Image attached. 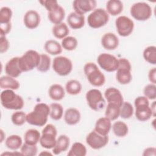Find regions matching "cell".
<instances>
[{"mask_svg": "<svg viewBox=\"0 0 156 156\" xmlns=\"http://www.w3.org/2000/svg\"><path fill=\"white\" fill-rule=\"evenodd\" d=\"M44 47L45 51L51 55H58L62 52V45L58 41L54 40L46 41Z\"/></svg>", "mask_w": 156, "mask_h": 156, "instance_id": "cell-29", "label": "cell"}, {"mask_svg": "<svg viewBox=\"0 0 156 156\" xmlns=\"http://www.w3.org/2000/svg\"><path fill=\"white\" fill-rule=\"evenodd\" d=\"M5 144L7 148L11 150H17L22 146V139L18 135H12L7 138Z\"/></svg>", "mask_w": 156, "mask_h": 156, "instance_id": "cell-32", "label": "cell"}, {"mask_svg": "<svg viewBox=\"0 0 156 156\" xmlns=\"http://www.w3.org/2000/svg\"><path fill=\"white\" fill-rule=\"evenodd\" d=\"M144 96L149 99L154 100L156 98V86L155 84L151 83L147 85L143 90Z\"/></svg>", "mask_w": 156, "mask_h": 156, "instance_id": "cell-44", "label": "cell"}, {"mask_svg": "<svg viewBox=\"0 0 156 156\" xmlns=\"http://www.w3.org/2000/svg\"><path fill=\"white\" fill-rule=\"evenodd\" d=\"M3 134H4V132H3V130H2V129H1V142H2V140H3V138H4V135H3Z\"/></svg>", "mask_w": 156, "mask_h": 156, "instance_id": "cell-51", "label": "cell"}, {"mask_svg": "<svg viewBox=\"0 0 156 156\" xmlns=\"http://www.w3.org/2000/svg\"><path fill=\"white\" fill-rule=\"evenodd\" d=\"M135 107V116L140 121H146L153 115L149 107V102L145 96H138L134 101Z\"/></svg>", "mask_w": 156, "mask_h": 156, "instance_id": "cell-5", "label": "cell"}, {"mask_svg": "<svg viewBox=\"0 0 156 156\" xmlns=\"http://www.w3.org/2000/svg\"><path fill=\"white\" fill-rule=\"evenodd\" d=\"M112 129L114 134L118 137L125 136L128 133L129 131L127 125L121 121L114 122L112 126Z\"/></svg>", "mask_w": 156, "mask_h": 156, "instance_id": "cell-33", "label": "cell"}, {"mask_svg": "<svg viewBox=\"0 0 156 156\" xmlns=\"http://www.w3.org/2000/svg\"><path fill=\"white\" fill-rule=\"evenodd\" d=\"M12 122L16 126H22L26 121V114L22 111L14 112L11 116Z\"/></svg>", "mask_w": 156, "mask_h": 156, "instance_id": "cell-41", "label": "cell"}, {"mask_svg": "<svg viewBox=\"0 0 156 156\" xmlns=\"http://www.w3.org/2000/svg\"><path fill=\"white\" fill-rule=\"evenodd\" d=\"M155 75H156V68H153L151 69L149 71L148 77H149V81L153 84H155V83H156Z\"/></svg>", "mask_w": 156, "mask_h": 156, "instance_id": "cell-48", "label": "cell"}, {"mask_svg": "<svg viewBox=\"0 0 156 156\" xmlns=\"http://www.w3.org/2000/svg\"><path fill=\"white\" fill-rule=\"evenodd\" d=\"M109 20L107 12L101 8L94 9L88 16V24L91 28L98 29L105 26Z\"/></svg>", "mask_w": 156, "mask_h": 156, "instance_id": "cell-7", "label": "cell"}, {"mask_svg": "<svg viewBox=\"0 0 156 156\" xmlns=\"http://www.w3.org/2000/svg\"><path fill=\"white\" fill-rule=\"evenodd\" d=\"M40 16L38 13L34 10H28L24 16V24L29 29H34L38 26Z\"/></svg>", "mask_w": 156, "mask_h": 156, "instance_id": "cell-16", "label": "cell"}, {"mask_svg": "<svg viewBox=\"0 0 156 156\" xmlns=\"http://www.w3.org/2000/svg\"><path fill=\"white\" fill-rule=\"evenodd\" d=\"M40 155H52V154L51 153H50V152H47L46 151H44L41 152V153L40 154Z\"/></svg>", "mask_w": 156, "mask_h": 156, "instance_id": "cell-50", "label": "cell"}, {"mask_svg": "<svg viewBox=\"0 0 156 156\" xmlns=\"http://www.w3.org/2000/svg\"><path fill=\"white\" fill-rule=\"evenodd\" d=\"M12 11L8 7H3L0 10V24L10 23Z\"/></svg>", "mask_w": 156, "mask_h": 156, "instance_id": "cell-42", "label": "cell"}, {"mask_svg": "<svg viewBox=\"0 0 156 156\" xmlns=\"http://www.w3.org/2000/svg\"><path fill=\"white\" fill-rule=\"evenodd\" d=\"M40 61V54L34 50L27 51L19 57V66L22 72H27L37 68Z\"/></svg>", "mask_w": 156, "mask_h": 156, "instance_id": "cell-4", "label": "cell"}, {"mask_svg": "<svg viewBox=\"0 0 156 156\" xmlns=\"http://www.w3.org/2000/svg\"><path fill=\"white\" fill-rule=\"evenodd\" d=\"M52 34L55 37L58 39H63L65 38L69 32L67 25L65 23H61L55 24L52 29Z\"/></svg>", "mask_w": 156, "mask_h": 156, "instance_id": "cell-30", "label": "cell"}, {"mask_svg": "<svg viewBox=\"0 0 156 156\" xmlns=\"http://www.w3.org/2000/svg\"><path fill=\"white\" fill-rule=\"evenodd\" d=\"M101 44L105 49L114 50L118 46L119 39L113 33H105L101 38Z\"/></svg>", "mask_w": 156, "mask_h": 156, "instance_id": "cell-19", "label": "cell"}, {"mask_svg": "<svg viewBox=\"0 0 156 156\" xmlns=\"http://www.w3.org/2000/svg\"><path fill=\"white\" fill-rule=\"evenodd\" d=\"M66 92L71 95H76L80 93L82 90V85L77 80H70L65 85Z\"/></svg>", "mask_w": 156, "mask_h": 156, "instance_id": "cell-34", "label": "cell"}, {"mask_svg": "<svg viewBox=\"0 0 156 156\" xmlns=\"http://www.w3.org/2000/svg\"><path fill=\"white\" fill-rule=\"evenodd\" d=\"M83 71L91 85L94 87H101L104 84L105 76L94 63H87L84 65Z\"/></svg>", "mask_w": 156, "mask_h": 156, "instance_id": "cell-3", "label": "cell"}, {"mask_svg": "<svg viewBox=\"0 0 156 156\" xmlns=\"http://www.w3.org/2000/svg\"><path fill=\"white\" fill-rule=\"evenodd\" d=\"M67 23L70 27L73 29H80L85 24V16L75 12H71L67 17Z\"/></svg>", "mask_w": 156, "mask_h": 156, "instance_id": "cell-22", "label": "cell"}, {"mask_svg": "<svg viewBox=\"0 0 156 156\" xmlns=\"http://www.w3.org/2000/svg\"><path fill=\"white\" fill-rule=\"evenodd\" d=\"M53 70L61 76L68 75L73 69V63L69 58L65 56H58L54 58Z\"/></svg>", "mask_w": 156, "mask_h": 156, "instance_id": "cell-11", "label": "cell"}, {"mask_svg": "<svg viewBox=\"0 0 156 156\" xmlns=\"http://www.w3.org/2000/svg\"><path fill=\"white\" fill-rule=\"evenodd\" d=\"M120 113V106L115 103H108L105 109V117L108 118L110 121L116 119Z\"/></svg>", "mask_w": 156, "mask_h": 156, "instance_id": "cell-31", "label": "cell"}, {"mask_svg": "<svg viewBox=\"0 0 156 156\" xmlns=\"http://www.w3.org/2000/svg\"><path fill=\"white\" fill-rule=\"evenodd\" d=\"M38 148L36 145H29L24 143L20 149V152L23 155L35 156L37 155Z\"/></svg>", "mask_w": 156, "mask_h": 156, "instance_id": "cell-43", "label": "cell"}, {"mask_svg": "<svg viewBox=\"0 0 156 156\" xmlns=\"http://www.w3.org/2000/svg\"><path fill=\"white\" fill-rule=\"evenodd\" d=\"M2 105L9 110H20L24 106V101L21 96L16 94L13 90L6 89L0 95Z\"/></svg>", "mask_w": 156, "mask_h": 156, "instance_id": "cell-2", "label": "cell"}, {"mask_svg": "<svg viewBox=\"0 0 156 156\" xmlns=\"http://www.w3.org/2000/svg\"><path fill=\"white\" fill-rule=\"evenodd\" d=\"M0 87L2 89L15 90L19 88L20 83L12 77L9 76H3L0 78Z\"/></svg>", "mask_w": 156, "mask_h": 156, "instance_id": "cell-25", "label": "cell"}, {"mask_svg": "<svg viewBox=\"0 0 156 156\" xmlns=\"http://www.w3.org/2000/svg\"><path fill=\"white\" fill-rule=\"evenodd\" d=\"M87 154V149L85 146L81 143H74L69 149L68 156H85Z\"/></svg>", "mask_w": 156, "mask_h": 156, "instance_id": "cell-35", "label": "cell"}, {"mask_svg": "<svg viewBox=\"0 0 156 156\" xmlns=\"http://www.w3.org/2000/svg\"><path fill=\"white\" fill-rule=\"evenodd\" d=\"M133 108L129 102H124L120 107L119 116L123 119H129L133 115Z\"/></svg>", "mask_w": 156, "mask_h": 156, "instance_id": "cell-39", "label": "cell"}, {"mask_svg": "<svg viewBox=\"0 0 156 156\" xmlns=\"http://www.w3.org/2000/svg\"><path fill=\"white\" fill-rule=\"evenodd\" d=\"M130 12L135 20L138 21H146L151 16L152 9L147 3L139 2L132 5Z\"/></svg>", "mask_w": 156, "mask_h": 156, "instance_id": "cell-10", "label": "cell"}, {"mask_svg": "<svg viewBox=\"0 0 156 156\" xmlns=\"http://www.w3.org/2000/svg\"><path fill=\"white\" fill-rule=\"evenodd\" d=\"M48 16L49 20L54 24L61 23L65 16L64 9L59 4L55 6L51 10L48 11Z\"/></svg>", "mask_w": 156, "mask_h": 156, "instance_id": "cell-20", "label": "cell"}, {"mask_svg": "<svg viewBox=\"0 0 156 156\" xmlns=\"http://www.w3.org/2000/svg\"><path fill=\"white\" fill-rule=\"evenodd\" d=\"M12 24L11 23L7 24H0V34L1 36H5L11 30Z\"/></svg>", "mask_w": 156, "mask_h": 156, "instance_id": "cell-47", "label": "cell"}, {"mask_svg": "<svg viewBox=\"0 0 156 156\" xmlns=\"http://www.w3.org/2000/svg\"><path fill=\"white\" fill-rule=\"evenodd\" d=\"M111 128V121L107 117H102L96 121L94 130L102 135H108Z\"/></svg>", "mask_w": 156, "mask_h": 156, "instance_id": "cell-21", "label": "cell"}, {"mask_svg": "<svg viewBox=\"0 0 156 156\" xmlns=\"http://www.w3.org/2000/svg\"><path fill=\"white\" fill-rule=\"evenodd\" d=\"M144 60L152 65L156 64V47L150 46L146 48L143 51Z\"/></svg>", "mask_w": 156, "mask_h": 156, "instance_id": "cell-37", "label": "cell"}, {"mask_svg": "<svg viewBox=\"0 0 156 156\" xmlns=\"http://www.w3.org/2000/svg\"><path fill=\"white\" fill-rule=\"evenodd\" d=\"M50 117L55 121L62 118L63 113V108L61 104L58 103H52L49 105Z\"/></svg>", "mask_w": 156, "mask_h": 156, "instance_id": "cell-36", "label": "cell"}, {"mask_svg": "<svg viewBox=\"0 0 156 156\" xmlns=\"http://www.w3.org/2000/svg\"><path fill=\"white\" fill-rule=\"evenodd\" d=\"M39 2L44 6L48 11H49L55 6L58 4L56 0H43L40 1Z\"/></svg>", "mask_w": 156, "mask_h": 156, "instance_id": "cell-45", "label": "cell"}, {"mask_svg": "<svg viewBox=\"0 0 156 156\" xmlns=\"http://www.w3.org/2000/svg\"><path fill=\"white\" fill-rule=\"evenodd\" d=\"M64 119L67 124L70 126L75 125L80 120V113L75 108H68L65 113Z\"/></svg>", "mask_w": 156, "mask_h": 156, "instance_id": "cell-24", "label": "cell"}, {"mask_svg": "<svg viewBox=\"0 0 156 156\" xmlns=\"http://www.w3.org/2000/svg\"><path fill=\"white\" fill-rule=\"evenodd\" d=\"M40 133L37 129H29L24 134L25 143L29 145H36L40 141Z\"/></svg>", "mask_w": 156, "mask_h": 156, "instance_id": "cell-28", "label": "cell"}, {"mask_svg": "<svg viewBox=\"0 0 156 156\" xmlns=\"http://www.w3.org/2000/svg\"><path fill=\"white\" fill-rule=\"evenodd\" d=\"M156 155V149L153 147H150L145 149L144 150L143 155V156H155Z\"/></svg>", "mask_w": 156, "mask_h": 156, "instance_id": "cell-49", "label": "cell"}, {"mask_svg": "<svg viewBox=\"0 0 156 156\" xmlns=\"http://www.w3.org/2000/svg\"><path fill=\"white\" fill-rule=\"evenodd\" d=\"M70 143L69 138L66 135H61L56 140L55 146L52 148V152L55 155H58L60 153L66 151Z\"/></svg>", "mask_w": 156, "mask_h": 156, "instance_id": "cell-23", "label": "cell"}, {"mask_svg": "<svg viewBox=\"0 0 156 156\" xmlns=\"http://www.w3.org/2000/svg\"><path fill=\"white\" fill-rule=\"evenodd\" d=\"M107 13L112 16L120 14L123 10V4L119 0H110L106 4Z\"/></svg>", "mask_w": 156, "mask_h": 156, "instance_id": "cell-26", "label": "cell"}, {"mask_svg": "<svg viewBox=\"0 0 156 156\" xmlns=\"http://www.w3.org/2000/svg\"><path fill=\"white\" fill-rule=\"evenodd\" d=\"M116 77L118 82L122 84H128L132 80L131 65L130 62L125 58L118 59V67L117 69Z\"/></svg>", "mask_w": 156, "mask_h": 156, "instance_id": "cell-8", "label": "cell"}, {"mask_svg": "<svg viewBox=\"0 0 156 156\" xmlns=\"http://www.w3.org/2000/svg\"><path fill=\"white\" fill-rule=\"evenodd\" d=\"M86 142L91 148L99 149L107 145L108 142V135H102L94 130L87 136Z\"/></svg>", "mask_w": 156, "mask_h": 156, "instance_id": "cell-14", "label": "cell"}, {"mask_svg": "<svg viewBox=\"0 0 156 156\" xmlns=\"http://www.w3.org/2000/svg\"><path fill=\"white\" fill-rule=\"evenodd\" d=\"M50 108L46 104L38 103L34 110L26 115V121L33 126L41 127L45 125L49 115Z\"/></svg>", "mask_w": 156, "mask_h": 156, "instance_id": "cell-1", "label": "cell"}, {"mask_svg": "<svg viewBox=\"0 0 156 156\" xmlns=\"http://www.w3.org/2000/svg\"><path fill=\"white\" fill-rule=\"evenodd\" d=\"M77 43L76 38L72 36H68L62 39V47L65 50L73 51L77 48Z\"/></svg>", "mask_w": 156, "mask_h": 156, "instance_id": "cell-38", "label": "cell"}, {"mask_svg": "<svg viewBox=\"0 0 156 156\" xmlns=\"http://www.w3.org/2000/svg\"><path fill=\"white\" fill-rule=\"evenodd\" d=\"M95 0H75L73 1V6L75 12L83 15V14L90 12L96 7Z\"/></svg>", "mask_w": 156, "mask_h": 156, "instance_id": "cell-15", "label": "cell"}, {"mask_svg": "<svg viewBox=\"0 0 156 156\" xmlns=\"http://www.w3.org/2000/svg\"><path fill=\"white\" fill-rule=\"evenodd\" d=\"M97 62L101 68L107 72L115 71L118 67V59L115 56L107 53L99 55Z\"/></svg>", "mask_w": 156, "mask_h": 156, "instance_id": "cell-12", "label": "cell"}, {"mask_svg": "<svg viewBox=\"0 0 156 156\" xmlns=\"http://www.w3.org/2000/svg\"><path fill=\"white\" fill-rule=\"evenodd\" d=\"M86 100L88 106L94 111H99L104 108L105 101L101 91L98 89H91L86 93Z\"/></svg>", "mask_w": 156, "mask_h": 156, "instance_id": "cell-9", "label": "cell"}, {"mask_svg": "<svg viewBox=\"0 0 156 156\" xmlns=\"http://www.w3.org/2000/svg\"><path fill=\"white\" fill-rule=\"evenodd\" d=\"M51 58L45 54H40V61L37 69L38 71L44 73L48 71L50 68Z\"/></svg>", "mask_w": 156, "mask_h": 156, "instance_id": "cell-40", "label": "cell"}, {"mask_svg": "<svg viewBox=\"0 0 156 156\" xmlns=\"http://www.w3.org/2000/svg\"><path fill=\"white\" fill-rule=\"evenodd\" d=\"M57 129L51 124H47L41 131V135L40 138V144L41 147L50 149H52L56 143Z\"/></svg>", "mask_w": 156, "mask_h": 156, "instance_id": "cell-6", "label": "cell"}, {"mask_svg": "<svg viewBox=\"0 0 156 156\" xmlns=\"http://www.w3.org/2000/svg\"><path fill=\"white\" fill-rule=\"evenodd\" d=\"M19 57H15L10 59L5 66V72L7 76L16 78L22 73L19 66Z\"/></svg>", "mask_w": 156, "mask_h": 156, "instance_id": "cell-18", "label": "cell"}, {"mask_svg": "<svg viewBox=\"0 0 156 156\" xmlns=\"http://www.w3.org/2000/svg\"><path fill=\"white\" fill-rule=\"evenodd\" d=\"M65 90L60 84H53L49 89V96L52 100L60 101L65 97Z\"/></svg>", "mask_w": 156, "mask_h": 156, "instance_id": "cell-27", "label": "cell"}, {"mask_svg": "<svg viewBox=\"0 0 156 156\" xmlns=\"http://www.w3.org/2000/svg\"><path fill=\"white\" fill-rule=\"evenodd\" d=\"M116 30L121 37H127L131 34L134 28L133 21L126 16H119L115 21Z\"/></svg>", "mask_w": 156, "mask_h": 156, "instance_id": "cell-13", "label": "cell"}, {"mask_svg": "<svg viewBox=\"0 0 156 156\" xmlns=\"http://www.w3.org/2000/svg\"><path fill=\"white\" fill-rule=\"evenodd\" d=\"M9 48V41L6 38L5 36L0 37V51L1 53L5 52Z\"/></svg>", "mask_w": 156, "mask_h": 156, "instance_id": "cell-46", "label": "cell"}, {"mask_svg": "<svg viewBox=\"0 0 156 156\" xmlns=\"http://www.w3.org/2000/svg\"><path fill=\"white\" fill-rule=\"evenodd\" d=\"M104 96L108 103H115L121 106L124 99L120 91L115 87L108 88L104 93Z\"/></svg>", "mask_w": 156, "mask_h": 156, "instance_id": "cell-17", "label": "cell"}]
</instances>
